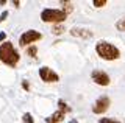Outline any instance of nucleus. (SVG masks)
<instances>
[{
	"mask_svg": "<svg viewBox=\"0 0 125 123\" xmlns=\"http://www.w3.org/2000/svg\"><path fill=\"white\" fill-rule=\"evenodd\" d=\"M95 52L102 59L105 61H116L120 58V50L116 47V45L109 44L106 41H100L95 44Z\"/></svg>",
	"mask_w": 125,
	"mask_h": 123,
	"instance_id": "2",
	"label": "nucleus"
},
{
	"mask_svg": "<svg viewBox=\"0 0 125 123\" xmlns=\"http://www.w3.org/2000/svg\"><path fill=\"white\" fill-rule=\"evenodd\" d=\"M58 111L66 115V114H69L72 109H70V106H67V103H66L64 100H58Z\"/></svg>",
	"mask_w": 125,
	"mask_h": 123,
	"instance_id": "10",
	"label": "nucleus"
},
{
	"mask_svg": "<svg viewBox=\"0 0 125 123\" xmlns=\"http://www.w3.org/2000/svg\"><path fill=\"white\" fill-rule=\"evenodd\" d=\"M8 14H10V13H8V11H3V13H2V14H0V24H2V22H3V20H6V17H8Z\"/></svg>",
	"mask_w": 125,
	"mask_h": 123,
	"instance_id": "18",
	"label": "nucleus"
},
{
	"mask_svg": "<svg viewBox=\"0 0 125 123\" xmlns=\"http://www.w3.org/2000/svg\"><path fill=\"white\" fill-rule=\"evenodd\" d=\"M91 78H92V81L95 84H99V86H109V83H111L109 75L105 73L103 70H92L91 72Z\"/></svg>",
	"mask_w": 125,
	"mask_h": 123,
	"instance_id": "7",
	"label": "nucleus"
},
{
	"mask_svg": "<svg viewBox=\"0 0 125 123\" xmlns=\"http://www.w3.org/2000/svg\"><path fill=\"white\" fill-rule=\"evenodd\" d=\"M22 87H23V90H30V84H28V81H23V83H22Z\"/></svg>",
	"mask_w": 125,
	"mask_h": 123,
	"instance_id": "19",
	"label": "nucleus"
},
{
	"mask_svg": "<svg viewBox=\"0 0 125 123\" xmlns=\"http://www.w3.org/2000/svg\"><path fill=\"white\" fill-rule=\"evenodd\" d=\"M64 31H66V28H64V25H62V24H55L52 26V33L53 34H62Z\"/></svg>",
	"mask_w": 125,
	"mask_h": 123,
	"instance_id": "12",
	"label": "nucleus"
},
{
	"mask_svg": "<svg viewBox=\"0 0 125 123\" xmlns=\"http://www.w3.org/2000/svg\"><path fill=\"white\" fill-rule=\"evenodd\" d=\"M39 78L45 83H58L60 81V75L56 72H53L50 67H41L39 69Z\"/></svg>",
	"mask_w": 125,
	"mask_h": 123,
	"instance_id": "6",
	"label": "nucleus"
},
{
	"mask_svg": "<svg viewBox=\"0 0 125 123\" xmlns=\"http://www.w3.org/2000/svg\"><path fill=\"white\" fill-rule=\"evenodd\" d=\"M21 59V55L17 53V50L14 48V45L10 41H5L0 44V61L8 67H16Z\"/></svg>",
	"mask_w": 125,
	"mask_h": 123,
	"instance_id": "1",
	"label": "nucleus"
},
{
	"mask_svg": "<svg viewBox=\"0 0 125 123\" xmlns=\"http://www.w3.org/2000/svg\"><path fill=\"white\" fill-rule=\"evenodd\" d=\"M39 39H42V34L36 31V30H27L21 34L19 37V45L21 47H27V45H33L34 42H38Z\"/></svg>",
	"mask_w": 125,
	"mask_h": 123,
	"instance_id": "4",
	"label": "nucleus"
},
{
	"mask_svg": "<svg viewBox=\"0 0 125 123\" xmlns=\"http://www.w3.org/2000/svg\"><path fill=\"white\" fill-rule=\"evenodd\" d=\"M22 122L23 123H34V118H33V115H31L30 112H25L22 115Z\"/></svg>",
	"mask_w": 125,
	"mask_h": 123,
	"instance_id": "13",
	"label": "nucleus"
},
{
	"mask_svg": "<svg viewBox=\"0 0 125 123\" xmlns=\"http://www.w3.org/2000/svg\"><path fill=\"white\" fill-rule=\"evenodd\" d=\"M13 5L16 6V8H19V6H21V2H17V0H14V2H13Z\"/></svg>",
	"mask_w": 125,
	"mask_h": 123,
	"instance_id": "21",
	"label": "nucleus"
},
{
	"mask_svg": "<svg viewBox=\"0 0 125 123\" xmlns=\"http://www.w3.org/2000/svg\"><path fill=\"white\" fill-rule=\"evenodd\" d=\"M67 19L61 9H53V8H45L41 11V20L42 22H52V24H62Z\"/></svg>",
	"mask_w": 125,
	"mask_h": 123,
	"instance_id": "3",
	"label": "nucleus"
},
{
	"mask_svg": "<svg viewBox=\"0 0 125 123\" xmlns=\"http://www.w3.org/2000/svg\"><path fill=\"white\" fill-rule=\"evenodd\" d=\"M116 28L119 30V31H125V17L119 19V20L116 22Z\"/></svg>",
	"mask_w": 125,
	"mask_h": 123,
	"instance_id": "14",
	"label": "nucleus"
},
{
	"mask_svg": "<svg viewBox=\"0 0 125 123\" xmlns=\"http://www.w3.org/2000/svg\"><path fill=\"white\" fill-rule=\"evenodd\" d=\"M5 39H6V33H0V44H2V42H5Z\"/></svg>",
	"mask_w": 125,
	"mask_h": 123,
	"instance_id": "20",
	"label": "nucleus"
},
{
	"mask_svg": "<svg viewBox=\"0 0 125 123\" xmlns=\"http://www.w3.org/2000/svg\"><path fill=\"white\" fill-rule=\"evenodd\" d=\"M36 53H38V47H36V45H30V47L27 48V55H28V56H36Z\"/></svg>",
	"mask_w": 125,
	"mask_h": 123,
	"instance_id": "15",
	"label": "nucleus"
},
{
	"mask_svg": "<svg viewBox=\"0 0 125 123\" xmlns=\"http://www.w3.org/2000/svg\"><path fill=\"white\" fill-rule=\"evenodd\" d=\"M99 123H122L120 120H116V118H108V117H105V118H100Z\"/></svg>",
	"mask_w": 125,
	"mask_h": 123,
	"instance_id": "16",
	"label": "nucleus"
},
{
	"mask_svg": "<svg viewBox=\"0 0 125 123\" xmlns=\"http://www.w3.org/2000/svg\"><path fill=\"white\" fill-rule=\"evenodd\" d=\"M106 3H108L106 0H94V2H92V5L95 6V8H102V6H105Z\"/></svg>",
	"mask_w": 125,
	"mask_h": 123,
	"instance_id": "17",
	"label": "nucleus"
},
{
	"mask_svg": "<svg viewBox=\"0 0 125 123\" xmlns=\"http://www.w3.org/2000/svg\"><path fill=\"white\" fill-rule=\"evenodd\" d=\"M62 120H64V114L60 112V111L53 112L50 117H45V122H47V123H61Z\"/></svg>",
	"mask_w": 125,
	"mask_h": 123,
	"instance_id": "9",
	"label": "nucleus"
},
{
	"mask_svg": "<svg viewBox=\"0 0 125 123\" xmlns=\"http://www.w3.org/2000/svg\"><path fill=\"white\" fill-rule=\"evenodd\" d=\"M109 106H111V100H109V97H106V95H102V97H99V98L95 100V103H94L92 112L94 114H105L108 111Z\"/></svg>",
	"mask_w": 125,
	"mask_h": 123,
	"instance_id": "5",
	"label": "nucleus"
},
{
	"mask_svg": "<svg viewBox=\"0 0 125 123\" xmlns=\"http://www.w3.org/2000/svg\"><path fill=\"white\" fill-rule=\"evenodd\" d=\"M69 123H78V122H77V120H75V118H72V120H70V122H69Z\"/></svg>",
	"mask_w": 125,
	"mask_h": 123,
	"instance_id": "22",
	"label": "nucleus"
},
{
	"mask_svg": "<svg viewBox=\"0 0 125 123\" xmlns=\"http://www.w3.org/2000/svg\"><path fill=\"white\" fill-rule=\"evenodd\" d=\"M61 5H62V9L61 11L66 14V16H69V14L73 11V5L70 2H61Z\"/></svg>",
	"mask_w": 125,
	"mask_h": 123,
	"instance_id": "11",
	"label": "nucleus"
},
{
	"mask_svg": "<svg viewBox=\"0 0 125 123\" xmlns=\"http://www.w3.org/2000/svg\"><path fill=\"white\" fill-rule=\"evenodd\" d=\"M70 34L75 37H80V39H91L92 37V31L88 28H80V26H73L70 28Z\"/></svg>",
	"mask_w": 125,
	"mask_h": 123,
	"instance_id": "8",
	"label": "nucleus"
}]
</instances>
